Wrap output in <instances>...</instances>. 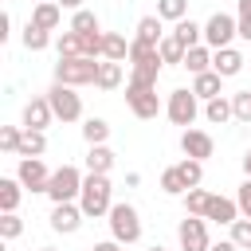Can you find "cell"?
<instances>
[{
  "mask_svg": "<svg viewBox=\"0 0 251 251\" xmlns=\"http://www.w3.org/2000/svg\"><path fill=\"white\" fill-rule=\"evenodd\" d=\"M231 39H239V20L231 12H212L204 20V43L220 51V47H231Z\"/></svg>",
  "mask_w": 251,
  "mask_h": 251,
  "instance_id": "obj_9",
  "label": "cell"
},
{
  "mask_svg": "<svg viewBox=\"0 0 251 251\" xmlns=\"http://www.w3.org/2000/svg\"><path fill=\"white\" fill-rule=\"evenodd\" d=\"M24 129H47L51 122H55V110H51V102H47V94H35L31 102H24Z\"/></svg>",
  "mask_w": 251,
  "mask_h": 251,
  "instance_id": "obj_14",
  "label": "cell"
},
{
  "mask_svg": "<svg viewBox=\"0 0 251 251\" xmlns=\"http://www.w3.org/2000/svg\"><path fill=\"white\" fill-rule=\"evenodd\" d=\"M231 239H235L239 251H251V220H247V216H239V220L231 224Z\"/></svg>",
  "mask_w": 251,
  "mask_h": 251,
  "instance_id": "obj_40",
  "label": "cell"
},
{
  "mask_svg": "<svg viewBox=\"0 0 251 251\" xmlns=\"http://www.w3.org/2000/svg\"><path fill=\"white\" fill-rule=\"evenodd\" d=\"M161 192H165V196H184V192H188V180L180 176V169H176V165L161 169Z\"/></svg>",
  "mask_w": 251,
  "mask_h": 251,
  "instance_id": "obj_31",
  "label": "cell"
},
{
  "mask_svg": "<svg viewBox=\"0 0 251 251\" xmlns=\"http://www.w3.org/2000/svg\"><path fill=\"white\" fill-rule=\"evenodd\" d=\"M47 102H51V110H55V122H63V126H71V122H82V94H78V86L51 82V90H47Z\"/></svg>",
  "mask_w": 251,
  "mask_h": 251,
  "instance_id": "obj_7",
  "label": "cell"
},
{
  "mask_svg": "<svg viewBox=\"0 0 251 251\" xmlns=\"http://www.w3.org/2000/svg\"><path fill=\"white\" fill-rule=\"evenodd\" d=\"M161 51H157V43H141V39H129V78L133 82H149V86H157V78H161Z\"/></svg>",
  "mask_w": 251,
  "mask_h": 251,
  "instance_id": "obj_2",
  "label": "cell"
},
{
  "mask_svg": "<svg viewBox=\"0 0 251 251\" xmlns=\"http://www.w3.org/2000/svg\"><path fill=\"white\" fill-rule=\"evenodd\" d=\"M212 55H216V51H212L208 43H196V47L184 51V63H180V67H184L188 75H204V71H212Z\"/></svg>",
  "mask_w": 251,
  "mask_h": 251,
  "instance_id": "obj_18",
  "label": "cell"
},
{
  "mask_svg": "<svg viewBox=\"0 0 251 251\" xmlns=\"http://www.w3.org/2000/svg\"><path fill=\"white\" fill-rule=\"evenodd\" d=\"M98 59L90 55H59L55 63V82H67V86H94L98 82Z\"/></svg>",
  "mask_w": 251,
  "mask_h": 251,
  "instance_id": "obj_3",
  "label": "cell"
},
{
  "mask_svg": "<svg viewBox=\"0 0 251 251\" xmlns=\"http://www.w3.org/2000/svg\"><path fill=\"white\" fill-rule=\"evenodd\" d=\"M133 39H141V43H161V39H165V20H161V16H141L137 27H133Z\"/></svg>",
  "mask_w": 251,
  "mask_h": 251,
  "instance_id": "obj_22",
  "label": "cell"
},
{
  "mask_svg": "<svg viewBox=\"0 0 251 251\" xmlns=\"http://www.w3.org/2000/svg\"><path fill=\"white\" fill-rule=\"evenodd\" d=\"M20 141H24V126H0V149L4 153H20Z\"/></svg>",
  "mask_w": 251,
  "mask_h": 251,
  "instance_id": "obj_38",
  "label": "cell"
},
{
  "mask_svg": "<svg viewBox=\"0 0 251 251\" xmlns=\"http://www.w3.org/2000/svg\"><path fill=\"white\" fill-rule=\"evenodd\" d=\"M71 31H102V24H98V16L90 12V8H78V12H71V24H67Z\"/></svg>",
  "mask_w": 251,
  "mask_h": 251,
  "instance_id": "obj_34",
  "label": "cell"
},
{
  "mask_svg": "<svg viewBox=\"0 0 251 251\" xmlns=\"http://www.w3.org/2000/svg\"><path fill=\"white\" fill-rule=\"evenodd\" d=\"M204 220H208V224H220V227H231V224L239 220V204H235V196H220V192H212Z\"/></svg>",
  "mask_w": 251,
  "mask_h": 251,
  "instance_id": "obj_15",
  "label": "cell"
},
{
  "mask_svg": "<svg viewBox=\"0 0 251 251\" xmlns=\"http://www.w3.org/2000/svg\"><path fill=\"white\" fill-rule=\"evenodd\" d=\"M31 24H39V27L55 31V27L63 24V8H59L55 0H39V4L31 8Z\"/></svg>",
  "mask_w": 251,
  "mask_h": 251,
  "instance_id": "obj_20",
  "label": "cell"
},
{
  "mask_svg": "<svg viewBox=\"0 0 251 251\" xmlns=\"http://www.w3.org/2000/svg\"><path fill=\"white\" fill-rule=\"evenodd\" d=\"M157 16L165 24H180L188 16V0H157Z\"/></svg>",
  "mask_w": 251,
  "mask_h": 251,
  "instance_id": "obj_33",
  "label": "cell"
},
{
  "mask_svg": "<svg viewBox=\"0 0 251 251\" xmlns=\"http://www.w3.org/2000/svg\"><path fill=\"white\" fill-rule=\"evenodd\" d=\"M235 20H239V39L251 43V0H235Z\"/></svg>",
  "mask_w": 251,
  "mask_h": 251,
  "instance_id": "obj_41",
  "label": "cell"
},
{
  "mask_svg": "<svg viewBox=\"0 0 251 251\" xmlns=\"http://www.w3.org/2000/svg\"><path fill=\"white\" fill-rule=\"evenodd\" d=\"M176 247L180 251H208L212 247V235H208V220L204 216H188L176 224Z\"/></svg>",
  "mask_w": 251,
  "mask_h": 251,
  "instance_id": "obj_10",
  "label": "cell"
},
{
  "mask_svg": "<svg viewBox=\"0 0 251 251\" xmlns=\"http://www.w3.org/2000/svg\"><path fill=\"white\" fill-rule=\"evenodd\" d=\"M106 224H110V239H118V243H126V247H133V243L141 239V216H137V208H133L129 200H114Z\"/></svg>",
  "mask_w": 251,
  "mask_h": 251,
  "instance_id": "obj_4",
  "label": "cell"
},
{
  "mask_svg": "<svg viewBox=\"0 0 251 251\" xmlns=\"http://www.w3.org/2000/svg\"><path fill=\"white\" fill-rule=\"evenodd\" d=\"M55 47H59V55H86L82 51V31H59V39H55Z\"/></svg>",
  "mask_w": 251,
  "mask_h": 251,
  "instance_id": "obj_35",
  "label": "cell"
},
{
  "mask_svg": "<svg viewBox=\"0 0 251 251\" xmlns=\"http://www.w3.org/2000/svg\"><path fill=\"white\" fill-rule=\"evenodd\" d=\"M82 141L86 145H106L110 141V122L106 118H82Z\"/></svg>",
  "mask_w": 251,
  "mask_h": 251,
  "instance_id": "obj_28",
  "label": "cell"
},
{
  "mask_svg": "<svg viewBox=\"0 0 251 251\" xmlns=\"http://www.w3.org/2000/svg\"><path fill=\"white\" fill-rule=\"evenodd\" d=\"M82 176L86 173H78L75 165H59L55 173H51V180H47V200L51 204H67V200H78V192H82Z\"/></svg>",
  "mask_w": 251,
  "mask_h": 251,
  "instance_id": "obj_8",
  "label": "cell"
},
{
  "mask_svg": "<svg viewBox=\"0 0 251 251\" xmlns=\"http://www.w3.org/2000/svg\"><path fill=\"white\" fill-rule=\"evenodd\" d=\"M0 235H4V243H12V239L24 235V220H20V212H0Z\"/></svg>",
  "mask_w": 251,
  "mask_h": 251,
  "instance_id": "obj_37",
  "label": "cell"
},
{
  "mask_svg": "<svg viewBox=\"0 0 251 251\" xmlns=\"http://www.w3.org/2000/svg\"><path fill=\"white\" fill-rule=\"evenodd\" d=\"M173 35L184 43V47H196V43H204V24H196V20H180V24H173Z\"/></svg>",
  "mask_w": 251,
  "mask_h": 251,
  "instance_id": "obj_29",
  "label": "cell"
},
{
  "mask_svg": "<svg viewBox=\"0 0 251 251\" xmlns=\"http://www.w3.org/2000/svg\"><path fill=\"white\" fill-rule=\"evenodd\" d=\"M176 169H180V176L188 180V188L204 184V161H196V157H184V161H176Z\"/></svg>",
  "mask_w": 251,
  "mask_h": 251,
  "instance_id": "obj_36",
  "label": "cell"
},
{
  "mask_svg": "<svg viewBox=\"0 0 251 251\" xmlns=\"http://www.w3.org/2000/svg\"><path fill=\"white\" fill-rule=\"evenodd\" d=\"M157 51H161V63H165V67H180V63H184V51H188V47H184V43H180V39H176L173 31H165V39L157 43Z\"/></svg>",
  "mask_w": 251,
  "mask_h": 251,
  "instance_id": "obj_26",
  "label": "cell"
},
{
  "mask_svg": "<svg viewBox=\"0 0 251 251\" xmlns=\"http://www.w3.org/2000/svg\"><path fill=\"white\" fill-rule=\"evenodd\" d=\"M231 114H235V122L251 126V90H235L231 94Z\"/></svg>",
  "mask_w": 251,
  "mask_h": 251,
  "instance_id": "obj_39",
  "label": "cell"
},
{
  "mask_svg": "<svg viewBox=\"0 0 251 251\" xmlns=\"http://www.w3.org/2000/svg\"><path fill=\"white\" fill-rule=\"evenodd\" d=\"M35 4H39V0H35Z\"/></svg>",
  "mask_w": 251,
  "mask_h": 251,
  "instance_id": "obj_50",
  "label": "cell"
},
{
  "mask_svg": "<svg viewBox=\"0 0 251 251\" xmlns=\"http://www.w3.org/2000/svg\"><path fill=\"white\" fill-rule=\"evenodd\" d=\"M90 251H126V243H118V239H102V243H94Z\"/></svg>",
  "mask_w": 251,
  "mask_h": 251,
  "instance_id": "obj_43",
  "label": "cell"
},
{
  "mask_svg": "<svg viewBox=\"0 0 251 251\" xmlns=\"http://www.w3.org/2000/svg\"><path fill=\"white\" fill-rule=\"evenodd\" d=\"M180 153H184V157H196V161H208V157L216 153V141H212L208 129L188 126V129H180Z\"/></svg>",
  "mask_w": 251,
  "mask_h": 251,
  "instance_id": "obj_13",
  "label": "cell"
},
{
  "mask_svg": "<svg viewBox=\"0 0 251 251\" xmlns=\"http://www.w3.org/2000/svg\"><path fill=\"white\" fill-rule=\"evenodd\" d=\"M235 204H239V216L251 220V176H243V184L235 188Z\"/></svg>",
  "mask_w": 251,
  "mask_h": 251,
  "instance_id": "obj_42",
  "label": "cell"
},
{
  "mask_svg": "<svg viewBox=\"0 0 251 251\" xmlns=\"http://www.w3.org/2000/svg\"><path fill=\"white\" fill-rule=\"evenodd\" d=\"M39 251H59V247H39Z\"/></svg>",
  "mask_w": 251,
  "mask_h": 251,
  "instance_id": "obj_49",
  "label": "cell"
},
{
  "mask_svg": "<svg viewBox=\"0 0 251 251\" xmlns=\"http://www.w3.org/2000/svg\"><path fill=\"white\" fill-rule=\"evenodd\" d=\"M243 67H247V59H243V51H235V47H220V51L212 55V71L224 75V78H235Z\"/></svg>",
  "mask_w": 251,
  "mask_h": 251,
  "instance_id": "obj_16",
  "label": "cell"
},
{
  "mask_svg": "<svg viewBox=\"0 0 251 251\" xmlns=\"http://www.w3.org/2000/svg\"><path fill=\"white\" fill-rule=\"evenodd\" d=\"M82 220H86V212L78 208V200L51 204V231H59V235H75V231L82 227Z\"/></svg>",
  "mask_w": 251,
  "mask_h": 251,
  "instance_id": "obj_12",
  "label": "cell"
},
{
  "mask_svg": "<svg viewBox=\"0 0 251 251\" xmlns=\"http://www.w3.org/2000/svg\"><path fill=\"white\" fill-rule=\"evenodd\" d=\"M200 114H204V110H200V98L192 94V86H176V90H169V98H165V118H169L173 126L188 129Z\"/></svg>",
  "mask_w": 251,
  "mask_h": 251,
  "instance_id": "obj_6",
  "label": "cell"
},
{
  "mask_svg": "<svg viewBox=\"0 0 251 251\" xmlns=\"http://www.w3.org/2000/svg\"><path fill=\"white\" fill-rule=\"evenodd\" d=\"M43 153H47V133L43 129H24V141H20L16 157H43Z\"/></svg>",
  "mask_w": 251,
  "mask_h": 251,
  "instance_id": "obj_30",
  "label": "cell"
},
{
  "mask_svg": "<svg viewBox=\"0 0 251 251\" xmlns=\"http://www.w3.org/2000/svg\"><path fill=\"white\" fill-rule=\"evenodd\" d=\"M208 251H239V247H235V239L227 235V239H216V243H212Z\"/></svg>",
  "mask_w": 251,
  "mask_h": 251,
  "instance_id": "obj_44",
  "label": "cell"
},
{
  "mask_svg": "<svg viewBox=\"0 0 251 251\" xmlns=\"http://www.w3.org/2000/svg\"><path fill=\"white\" fill-rule=\"evenodd\" d=\"M102 59L129 63V39H126L122 31H106V39H102Z\"/></svg>",
  "mask_w": 251,
  "mask_h": 251,
  "instance_id": "obj_23",
  "label": "cell"
},
{
  "mask_svg": "<svg viewBox=\"0 0 251 251\" xmlns=\"http://www.w3.org/2000/svg\"><path fill=\"white\" fill-rule=\"evenodd\" d=\"M126 106H129V114L133 118H141V122H153L157 114H165V102L157 98V86H149V82H126Z\"/></svg>",
  "mask_w": 251,
  "mask_h": 251,
  "instance_id": "obj_5",
  "label": "cell"
},
{
  "mask_svg": "<svg viewBox=\"0 0 251 251\" xmlns=\"http://www.w3.org/2000/svg\"><path fill=\"white\" fill-rule=\"evenodd\" d=\"M24 184L20 176H0V212H20V200H24Z\"/></svg>",
  "mask_w": 251,
  "mask_h": 251,
  "instance_id": "obj_19",
  "label": "cell"
},
{
  "mask_svg": "<svg viewBox=\"0 0 251 251\" xmlns=\"http://www.w3.org/2000/svg\"><path fill=\"white\" fill-rule=\"evenodd\" d=\"M86 173H110L114 169V149L110 145H86Z\"/></svg>",
  "mask_w": 251,
  "mask_h": 251,
  "instance_id": "obj_24",
  "label": "cell"
},
{
  "mask_svg": "<svg viewBox=\"0 0 251 251\" xmlns=\"http://www.w3.org/2000/svg\"><path fill=\"white\" fill-rule=\"evenodd\" d=\"M55 4H59L63 12H78V8H82V0H55Z\"/></svg>",
  "mask_w": 251,
  "mask_h": 251,
  "instance_id": "obj_46",
  "label": "cell"
},
{
  "mask_svg": "<svg viewBox=\"0 0 251 251\" xmlns=\"http://www.w3.org/2000/svg\"><path fill=\"white\" fill-rule=\"evenodd\" d=\"M204 118H208L212 126H227V122H235V114H231V94L208 98V102H204Z\"/></svg>",
  "mask_w": 251,
  "mask_h": 251,
  "instance_id": "obj_21",
  "label": "cell"
},
{
  "mask_svg": "<svg viewBox=\"0 0 251 251\" xmlns=\"http://www.w3.org/2000/svg\"><path fill=\"white\" fill-rule=\"evenodd\" d=\"M243 176H251V149L243 153Z\"/></svg>",
  "mask_w": 251,
  "mask_h": 251,
  "instance_id": "obj_47",
  "label": "cell"
},
{
  "mask_svg": "<svg viewBox=\"0 0 251 251\" xmlns=\"http://www.w3.org/2000/svg\"><path fill=\"white\" fill-rule=\"evenodd\" d=\"M192 94H196L200 102H208V98H220V94H224V75H216V71L192 75Z\"/></svg>",
  "mask_w": 251,
  "mask_h": 251,
  "instance_id": "obj_17",
  "label": "cell"
},
{
  "mask_svg": "<svg viewBox=\"0 0 251 251\" xmlns=\"http://www.w3.org/2000/svg\"><path fill=\"white\" fill-rule=\"evenodd\" d=\"M122 78H126V67L122 63H114V59H102V67H98V90H118L122 86Z\"/></svg>",
  "mask_w": 251,
  "mask_h": 251,
  "instance_id": "obj_27",
  "label": "cell"
},
{
  "mask_svg": "<svg viewBox=\"0 0 251 251\" xmlns=\"http://www.w3.org/2000/svg\"><path fill=\"white\" fill-rule=\"evenodd\" d=\"M208 200H212V192H208V188H200V184H196V188H188V192L180 196V204H184V212H188V216H204V212H208Z\"/></svg>",
  "mask_w": 251,
  "mask_h": 251,
  "instance_id": "obj_32",
  "label": "cell"
},
{
  "mask_svg": "<svg viewBox=\"0 0 251 251\" xmlns=\"http://www.w3.org/2000/svg\"><path fill=\"white\" fill-rule=\"evenodd\" d=\"M78 208L86 212V220H102V216H110V208H114V184H110V173H86V176H82Z\"/></svg>",
  "mask_w": 251,
  "mask_h": 251,
  "instance_id": "obj_1",
  "label": "cell"
},
{
  "mask_svg": "<svg viewBox=\"0 0 251 251\" xmlns=\"http://www.w3.org/2000/svg\"><path fill=\"white\" fill-rule=\"evenodd\" d=\"M51 173H55V169H47L43 157H20V165H16V176H20V184H24L27 192H47Z\"/></svg>",
  "mask_w": 251,
  "mask_h": 251,
  "instance_id": "obj_11",
  "label": "cell"
},
{
  "mask_svg": "<svg viewBox=\"0 0 251 251\" xmlns=\"http://www.w3.org/2000/svg\"><path fill=\"white\" fill-rule=\"evenodd\" d=\"M20 43H24L27 51H47V47H51V31L27 20V24H24V31H20Z\"/></svg>",
  "mask_w": 251,
  "mask_h": 251,
  "instance_id": "obj_25",
  "label": "cell"
},
{
  "mask_svg": "<svg viewBox=\"0 0 251 251\" xmlns=\"http://www.w3.org/2000/svg\"><path fill=\"white\" fill-rule=\"evenodd\" d=\"M8 35H12V16H8V12H4V16H0V43H4V39H8Z\"/></svg>",
  "mask_w": 251,
  "mask_h": 251,
  "instance_id": "obj_45",
  "label": "cell"
},
{
  "mask_svg": "<svg viewBox=\"0 0 251 251\" xmlns=\"http://www.w3.org/2000/svg\"><path fill=\"white\" fill-rule=\"evenodd\" d=\"M145 251H169V247H165V243H149Z\"/></svg>",
  "mask_w": 251,
  "mask_h": 251,
  "instance_id": "obj_48",
  "label": "cell"
}]
</instances>
